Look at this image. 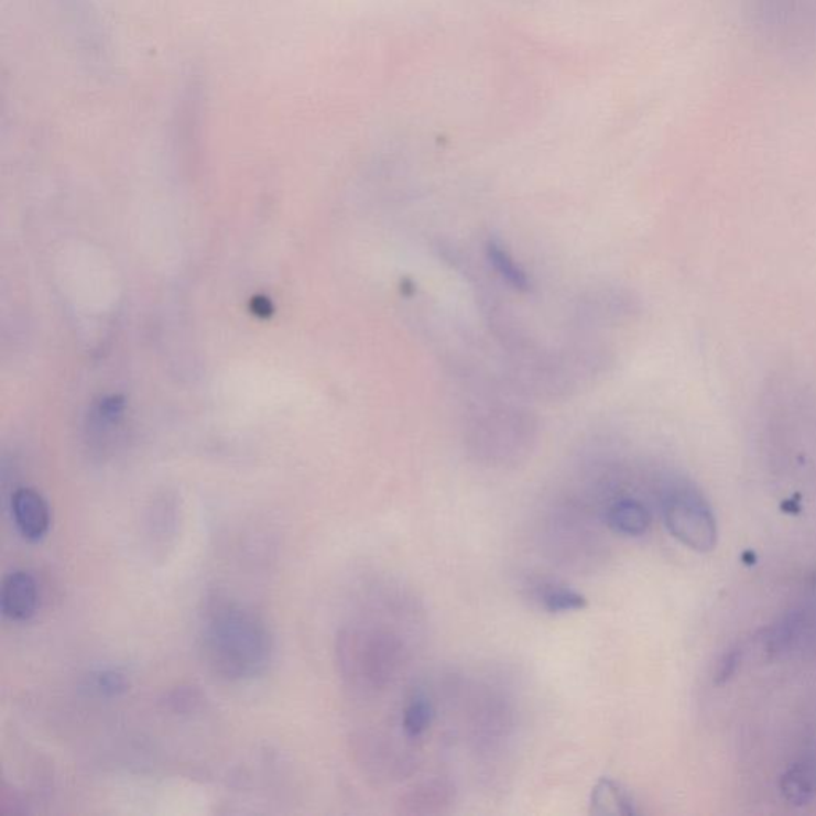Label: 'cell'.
Wrapping results in <instances>:
<instances>
[{"label":"cell","mask_w":816,"mask_h":816,"mask_svg":"<svg viewBox=\"0 0 816 816\" xmlns=\"http://www.w3.org/2000/svg\"><path fill=\"white\" fill-rule=\"evenodd\" d=\"M203 651L209 668L220 678L252 679L272 661L273 637L254 609L219 600L209 605L205 614Z\"/></svg>","instance_id":"6da1fadb"},{"label":"cell","mask_w":816,"mask_h":816,"mask_svg":"<svg viewBox=\"0 0 816 816\" xmlns=\"http://www.w3.org/2000/svg\"><path fill=\"white\" fill-rule=\"evenodd\" d=\"M337 655L349 687L359 694H379L398 678L407 651L398 633L372 623L344 630Z\"/></svg>","instance_id":"7a4b0ae2"},{"label":"cell","mask_w":816,"mask_h":816,"mask_svg":"<svg viewBox=\"0 0 816 816\" xmlns=\"http://www.w3.org/2000/svg\"><path fill=\"white\" fill-rule=\"evenodd\" d=\"M662 515L670 534L686 547L701 554L716 547L715 514L696 488L683 482L666 485L662 493Z\"/></svg>","instance_id":"3957f363"},{"label":"cell","mask_w":816,"mask_h":816,"mask_svg":"<svg viewBox=\"0 0 816 816\" xmlns=\"http://www.w3.org/2000/svg\"><path fill=\"white\" fill-rule=\"evenodd\" d=\"M816 646V605L799 606L786 612L769 630L765 650L773 657L802 654Z\"/></svg>","instance_id":"277c9868"},{"label":"cell","mask_w":816,"mask_h":816,"mask_svg":"<svg viewBox=\"0 0 816 816\" xmlns=\"http://www.w3.org/2000/svg\"><path fill=\"white\" fill-rule=\"evenodd\" d=\"M13 522L21 536L31 543L41 541L48 533L52 516L44 497L31 488H20L10 501Z\"/></svg>","instance_id":"5b68a950"},{"label":"cell","mask_w":816,"mask_h":816,"mask_svg":"<svg viewBox=\"0 0 816 816\" xmlns=\"http://www.w3.org/2000/svg\"><path fill=\"white\" fill-rule=\"evenodd\" d=\"M0 608L2 614L13 622L30 620L39 608V586L35 577L21 569L7 575L0 590Z\"/></svg>","instance_id":"8992f818"},{"label":"cell","mask_w":816,"mask_h":816,"mask_svg":"<svg viewBox=\"0 0 816 816\" xmlns=\"http://www.w3.org/2000/svg\"><path fill=\"white\" fill-rule=\"evenodd\" d=\"M525 587L530 600L548 614L583 611L589 605L583 594L551 577H533Z\"/></svg>","instance_id":"52a82bcc"},{"label":"cell","mask_w":816,"mask_h":816,"mask_svg":"<svg viewBox=\"0 0 816 816\" xmlns=\"http://www.w3.org/2000/svg\"><path fill=\"white\" fill-rule=\"evenodd\" d=\"M455 801V790L445 780H429L407 791L399 801L404 815H437L448 810Z\"/></svg>","instance_id":"ba28073f"},{"label":"cell","mask_w":816,"mask_h":816,"mask_svg":"<svg viewBox=\"0 0 816 816\" xmlns=\"http://www.w3.org/2000/svg\"><path fill=\"white\" fill-rule=\"evenodd\" d=\"M605 523L619 536H643L651 526V514L635 498L620 497L606 508Z\"/></svg>","instance_id":"9c48e42d"},{"label":"cell","mask_w":816,"mask_h":816,"mask_svg":"<svg viewBox=\"0 0 816 816\" xmlns=\"http://www.w3.org/2000/svg\"><path fill=\"white\" fill-rule=\"evenodd\" d=\"M637 804L632 794L616 780L601 779L590 794V814L597 816L637 814Z\"/></svg>","instance_id":"30bf717a"},{"label":"cell","mask_w":816,"mask_h":816,"mask_svg":"<svg viewBox=\"0 0 816 816\" xmlns=\"http://www.w3.org/2000/svg\"><path fill=\"white\" fill-rule=\"evenodd\" d=\"M434 705L422 690L410 694L401 712V729L405 740L418 741L426 736L434 721Z\"/></svg>","instance_id":"8fae6325"},{"label":"cell","mask_w":816,"mask_h":816,"mask_svg":"<svg viewBox=\"0 0 816 816\" xmlns=\"http://www.w3.org/2000/svg\"><path fill=\"white\" fill-rule=\"evenodd\" d=\"M815 772L807 765H797V768L791 769L782 783L786 799L796 805L810 801L815 793Z\"/></svg>","instance_id":"7c38bea8"},{"label":"cell","mask_w":816,"mask_h":816,"mask_svg":"<svg viewBox=\"0 0 816 816\" xmlns=\"http://www.w3.org/2000/svg\"><path fill=\"white\" fill-rule=\"evenodd\" d=\"M739 651H730L729 654H726L725 661L721 662V665H719L718 676H716V678H718L719 681L729 679L730 676L736 673L737 666H739Z\"/></svg>","instance_id":"4fadbf2b"},{"label":"cell","mask_w":816,"mask_h":816,"mask_svg":"<svg viewBox=\"0 0 816 816\" xmlns=\"http://www.w3.org/2000/svg\"><path fill=\"white\" fill-rule=\"evenodd\" d=\"M98 687L107 694H119L124 690V679L117 673H105L98 681Z\"/></svg>","instance_id":"5bb4252c"},{"label":"cell","mask_w":816,"mask_h":816,"mask_svg":"<svg viewBox=\"0 0 816 816\" xmlns=\"http://www.w3.org/2000/svg\"><path fill=\"white\" fill-rule=\"evenodd\" d=\"M251 308L252 312H254V315L260 316V318H269V316H272L273 313L272 302H270L269 298L265 297L252 298Z\"/></svg>","instance_id":"9a60e30c"}]
</instances>
